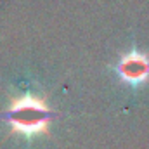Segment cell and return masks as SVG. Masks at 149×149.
Listing matches in <instances>:
<instances>
[{
    "mask_svg": "<svg viewBox=\"0 0 149 149\" xmlns=\"http://www.w3.org/2000/svg\"><path fill=\"white\" fill-rule=\"evenodd\" d=\"M54 116L56 113L45 104V101L33 94L12 99L10 106L2 113V118L10 123L12 132L21 134L26 139L45 134Z\"/></svg>",
    "mask_w": 149,
    "mask_h": 149,
    "instance_id": "6da1fadb",
    "label": "cell"
},
{
    "mask_svg": "<svg viewBox=\"0 0 149 149\" xmlns=\"http://www.w3.org/2000/svg\"><path fill=\"white\" fill-rule=\"evenodd\" d=\"M116 73L128 85H142L149 80V57L139 50H130L118 61Z\"/></svg>",
    "mask_w": 149,
    "mask_h": 149,
    "instance_id": "7a4b0ae2",
    "label": "cell"
}]
</instances>
